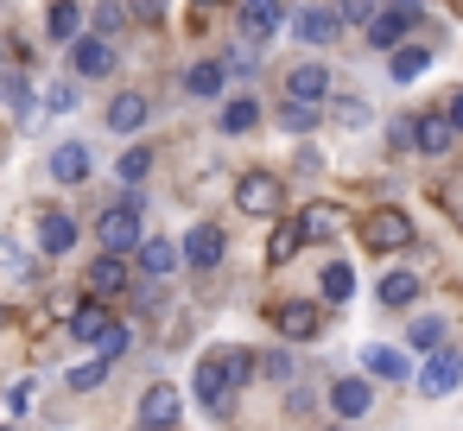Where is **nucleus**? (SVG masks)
Returning <instances> with one entry per match:
<instances>
[{
  "label": "nucleus",
  "mask_w": 463,
  "mask_h": 431,
  "mask_svg": "<svg viewBox=\"0 0 463 431\" xmlns=\"http://www.w3.org/2000/svg\"><path fill=\"white\" fill-rule=\"evenodd\" d=\"M96 241H102V254H140V197H121L115 210H102V222H96Z\"/></svg>",
  "instance_id": "nucleus-1"
},
{
  "label": "nucleus",
  "mask_w": 463,
  "mask_h": 431,
  "mask_svg": "<svg viewBox=\"0 0 463 431\" xmlns=\"http://www.w3.org/2000/svg\"><path fill=\"white\" fill-rule=\"evenodd\" d=\"M362 241H368L374 254H400V248L412 241V222H406V210H393V203L368 210V216H362Z\"/></svg>",
  "instance_id": "nucleus-2"
},
{
  "label": "nucleus",
  "mask_w": 463,
  "mask_h": 431,
  "mask_svg": "<svg viewBox=\"0 0 463 431\" xmlns=\"http://www.w3.org/2000/svg\"><path fill=\"white\" fill-rule=\"evenodd\" d=\"M235 203H241L248 216H273V210L286 203V191H279V178H273V172H248V178L235 184Z\"/></svg>",
  "instance_id": "nucleus-3"
},
{
  "label": "nucleus",
  "mask_w": 463,
  "mask_h": 431,
  "mask_svg": "<svg viewBox=\"0 0 463 431\" xmlns=\"http://www.w3.org/2000/svg\"><path fill=\"white\" fill-rule=\"evenodd\" d=\"M235 393H241V387L222 374V361L203 355V361H197V399H203L210 412H235Z\"/></svg>",
  "instance_id": "nucleus-4"
},
{
  "label": "nucleus",
  "mask_w": 463,
  "mask_h": 431,
  "mask_svg": "<svg viewBox=\"0 0 463 431\" xmlns=\"http://www.w3.org/2000/svg\"><path fill=\"white\" fill-rule=\"evenodd\" d=\"M178 406H184L178 387H165V380L146 387V393H140V418H146V431H172V425H178Z\"/></svg>",
  "instance_id": "nucleus-5"
},
{
  "label": "nucleus",
  "mask_w": 463,
  "mask_h": 431,
  "mask_svg": "<svg viewBox=\"0 0 463 431\" xmlns=\"http://www.w3.org/2000/svg\"><path fill=\"white\" fill-rule=\"evenodd\" d=\"M412 20H419V0H387V14L368 26V39H374V45H400Z\"/></svg>",
  "instance_id": "nucleus-6"
},
{
  "label": "nucleus",
  "mask_w": 463,
  "mask_h": 431,
  "mask_svg": "<svg viewBox=\"0 0 463 431\" xmlns=\"http://www.w3.org/2000/svg\"><path fill=\"white\" fill-rule=\"evenodd\" d=\"M71 64H77L83 77H109V70H115V45H109L102 33H90V39L71 45Z\"/></svg>",
  "instance_id": "nucleus-7"
},
{
  "label": "nucleus",
  "mask_w": 463,
  "mask_h": 431,
  "mask_svg": "<svg viewBox=\"0 0 463 431\" xmlns=\"http://www.w3.org/2000/svg\"><path fill=\"white\" fill-rule=\"evenodd\" d=\"M184 260H191L197 273H210V267L222 260V229H216V222H197V229L184 235Z\"/></svg>",
  "instance_id": "nucleus-8"
},
{
  "label": "nucleus",
  "mask_w": 463,
  "mask_h": 431,
  "mask_svg": "<svg viewBox=\"0 0 463 431\" xmlns=\"http://www.w3.org/2000/svg\"><path fill=\"white\" fill-rule=\"evenodd\" d=\"M457 380H463V355H457V349H438V355L425 361V374H419V387H425L431 399H438V393H450Z\"/></svg>",
  "instance_id": "nucleus-9"
},
{
  "label": "nucleus",
  "mask_w": 463,
  "mask_h": 431,
  "mask_svg": "<svg viewBox=\"0 0 463 431\" xmlns=\"http://www.w3.org/2000/svg\"><path fill=\"white\" fill-rule=\"evenodd\" d=\"M292 33H298L305 45H330V39L343 33V14H330V7H305V14L292 20Z\"/></svg>",
  "instance_id": "nucleus-10"
},
{
  "label": "nucleus",
  "mask_w": 463,
  "mask_h": 431,
  "mask_svg": "<svg viewBox=\"0 0 463 431\" xmlns=\"http://www.w3.org/2000/svg\"><path fill=\"white\" fill-rule=\"evenodd\" d=\"M286 89H292V102H324L330 96V70L324 64H292V77H286Z\"/></svg>",
  "instance_id": "nucleus-11"
},
{
  "label": "nucleus",
  "mask_w": 463,
  "mask_h": 431,
  "mask_svg": "<svg viewBox=\"0 0 463 431\" xmlns=\"http://www.w3.org/2000/svg\"><path fill=\"white\" fill-rule=\"evenodd\" d=\"M450 140H457L450 115H419V121H412V146H419V153L438 159V153H450Z\"/></svg>",
  "instance_id": "nucleus-12"
},
{
  "label": "nucleus",
  "mask_w": 463,
  "mask_h": 431,
  "mask_svg": "<svg viewBox=\"0 0 463 431\" xmlns=\"http://www.w3.org/2000/svg\"><path fill=\"white\" fill-rule=\"evenodd\" d=\"M52 178H58V184H83V178H90V146H83V140L52 146Z\"/></svg>",
  "instance_id": "nucleus-13"
},
{
  "label": "nucleus",
  "mask_w": 463,
  "mask_h": 431,
  "mask_svg": "<svg viewBox=\"0 0 463 431\" xmlns=\"http://www.w3.org/2000/svg\"><path fill=\"white\" fill-rule=\"evenodd\" d=\"M330 406H336V418H362V412L374 406V387L355 380V374H343V380L330 387Z\"/></svg>",
  "instance_id": "nucleus-14"
},
{
  "label": "nucleus",
  "mask_w": 463,
  "mask_h": 431,
  "mask_svg": "<svg viewBox=\"0 0 463 431\" xmlns=\"http://www.w3.org/2000/svg\"><path fill=\"white\" fill-rule=\"evenodd\" d=\"M146 115H153V102H146V96H134V89L109 102V127H115V134H140V127H146Z\"/></svg>",
  "instance_id": "nucleus-15"
},
{
  "label": "nucleus",
  "mask_w": 463,
  "mask_h": 431,
  "mask_svg": "<svg viewBox=\"0 0 463 431\" xmlns=\"http://www.w3.org/2000/svg\"><path fill=\"white\" fill-rule=\"evenodd\" d=\"M273 323L286 330V336H317V305H305V298H286V305H273Z\"/></svg>",
  "instance_id": "nucleus-16"
},
{
  "label": "nucleus",
  "mask_w": 463,
  "mask_h": 431,
  "mask_svg": "<svg viewBox=\"0 0 463 431\" xmlns=\"http://www.w3.org/2000/svg\"><path fill=\"white\" fill-rule=\"evenodd\" d=\"M298 229H305V241H330V235H343V210L336 203H311L298 216Z\"/></svg>",
  "instance_id": "nucleus-17"
},
{
  "label": "nucleus",
  "mask_w": 463,
  "mask_h": 431,
  "mask_svg": "<svg viewBox=\"0 0 463 431\" xmlns=\"http://www.w3.org/2000/svg\"><path fill=\"white\" fill-rule=\"evenodd\" d=\"M134 260H140V273L165 279V273H172V267L184 260V248H172V241H159V235H153V241H140V254H134Z\"/></svg>",
  "instance_id": "nucleus-18"
},
{
  "label": "nucleus",
  "mask_w": 463,
  "mask_h": 431,
  "mask_svg": "<svg viewBox=\"0 0 463 431\" xmlns=\"http://www.w3.org/2000/svg\"><path fill=\"white\" fill-rule=\"evenodd\" d=\"M273 26H279V0H241V33H248L254 45H260Z\"/></svg>",
  "instance_id": "nucleus-19"
},
{
  "label": "nucleus",
  "mask_w": 463,
  "mask_h": 431,
  "mask_svg": "<svg viewBox=\"0 0 463 431\" xmlns=\"http://www.w3.org/2000/svg\"><path fill=\"white\" fill-rule=\"evenodd\" d=\"M45 26H52V39H58V45H77V33H83V7H77V0H52Z\"/></svg>",
  "instance_id": "nucleus-20"
},
{
  "label": "nucleus",
  "mask_w": 463,
  "mask_h": 431,
  "mask_svg": "<svg viewBox=\"0 0 463 431\" xmlns=\"http://www.w3.org/2000/svg\"><path fill=\"white\" fill-rule=\"evenodd\" d=\"M71 330H77L83 342H102V336L115 330V317H109V305H77V311H71Z\"/></svg>",
  "instance_id": "nucleus-21"
},
{
  "label": "nucleus",
  "mask_w": 463,
  "mask_h": 431,
  "mask_svg": "<svg viewBox=\"0 0 463 431\" xmlns=\"http://www.w3.org/2000/svg\"><path fill=\"white\" fill-rule=\"evenodd\" d=\"M362 368H368L374 380H400V374H406V355L387 349V342H368V349H362Z\"/></svg>",
  "instance_id": "nucleus-22"
},
{
  "label": "nucleus",
  "mask_w": 463,
  "mask_h": 431,
  "mask_svg": "<svg viewBox=\"0 0 463 431\" xmlns=\"http://www.w3.org/2000/svg\"><path fill=\"white\" fill-rule=\"evenodd\" d=\"M39 241H45V254H71V241H77V222H71L64 210H52V216L39 222Z\"/></svg>",
  "instance_id": "nucleus-23"
},
{
  "label": "nucleus",
  "mask_w": 463,
  "mask_h": 431,
  "mask_svg": "<svg viewBox=\"0 0 463 431\" xmlns=\"http://www.w3.org/2000/svg\"><path fill=\"white\" fill-rule=\"evenodd\" d=\"M374 298H381V305H412V298H419V279H412L406 267H393V273L374 286Z\"/></svg>",
  "instance_id": "nucleus-24"
},
{
  "label": "nucleus",
  "mask_w": 463,
  "mask_h": 431,
  "mask_svg": "<svg viewBox=\"0 0 463 431\" xmlns=\"http://www.w3.org/2000/svg\"><path fill=\"white\" fill-rule=\"evenodd\" d=\"M90 286H96V292H121V286H128V267H121V254H102V260H90Z\"/></svg>",
  "instance_id": "nucleus-25"
},
{
  "label": "nucleus",
  "mask_w": 463,
  "mask_h": 431,
  "mask_svg": "<svg viewBox=\"0 0 463 431\" xmlns=\"http://www.w3.org/2000/svg\"><path fill=\"white\" fill-rule=\"evenodd\" d=\"M254 121H260V102H254V96H235V102L222 108V134H248Z\"/></svg>",
  "instance_id": "nucleus-26"
},
{
  "label": "nucleus",
  "mask_w": 463,
  "mask_h": 431,
  "mask_svg": "<svg viewBox=\"0 0 463 431\" xmlns=\"http://www.w3.org/2000/svg\"><path fill=\"white\" fill-rule=\"evenodd\" d=\"M298 241H305V229H298V222H279V229H273V241H267V260H273V267H286V260L298 254Z\"/></svg>",
  "instance_id": "nucleus-27"
},
{
  "label": "nucleus",
  "mask_w": 463,
  "mask_h": 431,
  "mask_svg": "<svg viewBox=\"0 0 463 431\" xmlns=\"http://www.w3.org/2000/svg\"><path fill=\"white\" fill-rule=\"evenodd\" d=\"M406 342L438 355V349H444V317H412V323H406Z\"/></svg>",
  "instance_id": "nucleus-28"
},
{
  "label": "nucleus",
  "mask_w": 463,
  "mask_h": 431,
  "mask_svg": "<svg viewBox=\"0 0 463 431\" xmlns=\"http://www.w3.org/2000/svg\"><path fill=\"white\" fill-rule=\"evenodd\" d=\"M222 70H229V64H191V77H184V89H191V96H203V102H210V96H216V89H222Z\"/></svg>",
  "instance_id": "nucleus-29"
},
{
  "label": "nucleus",
  "mask_w": 463,
  "mask_h": 431,
  "mask_svg": "<svg viewBox=\"0 0 463 431\" xmlns=\"http://www.w3.org/2000/svg\"><path fill=\"white\" fill-rule=\"evenodd\" d=\"M317 286H324V298H330V305H343V298H355V273H349L343 260H336V267H324V279H317Z\"/></svg>",
  "instance_id": "nucleus-30"
},
{
  "label": "nucleus",
  "mask_w": 463,
  "mask_h": 431,
  "mask_svg": "<svg viewBox=\"0 0 463 431\" xmlns=\"http://www.w3.org/2000/svg\"><path fill=\"white\" fill-rule=\"evenodd\" d=\"M425 64H431V52H419V45H406V52H393V64H387V70H393L400 83H412V77H425Z\"/></svg>",
  "instance_id": "nucleus-31"
},
{
  "label": "nucleus",
  "mask_w": 463,
  "mask_h": 431,
  "mask_svg": "<svg viewBox=\"0 0 463 431\" xmlns=\"http://www.w3.org/2000/svg\"><path fill=\"white\" fill-rule=\"evenodd\" d=\"M216 361H222V374L235 380V387H248V374H254V361H248V349H210Z\"/></svg>",
  "instance_id": "nucleus-32"
},
{
  "label": "nucleus",
  "mask_w": 463,
  "mask_h": 431,
  "mask_svg": "<svg viewBox=\"0 0 463 431\" xmlns=\"http://www.w3.org/2000/svg\"><path fill=\"white\" fill-rule=\"evenodd\" d=\"M7 108H14V121H33V89H26V77H20V70L7 77Z\"/></svg>",
  "instance_id": "nucleus-33"
},
{
  "label": "nucleus",
  "mask_w": 463,
  "mask_h": 431,
  "mask_svg": "<svg viewBox=\"0 0 463 431\" xmlns=\"http://www.w3.org/2000/svg\"><path fill=\"white\" fill-rule=\"evenodd\" d=\"M115 172H121L128 184H140V178L153 172V153H146V146H134V153H121V165H115Z\"/></svg>",
  "instance_id": "nucleus-34"
},
{
  "label": "nucleus",
  "mask_w": 463,
  "mask_h": 431,
  "mask_svg": "<svg viewBox=\"0 0 463 431\" xmlns=\"http://www.w3.org/2000/svg\"><path fill=\"white\" fill-rule=\"evenodd\" d=\"M128 26V7H121V0H102V7H96V33L109 39V33H121Z\"/></svg>",
  "instance_id": "nucleus-35"
},
{
  "label": "nucleus",
  "mask_w": 463,
  "mask_h": 431,
  "mask_svg": "<svg viewBox=\"0 0 463 431\" xmlns=\"http://www.w3.org/2000/svg\"><path fill=\"white\" fill-rule=\"evenodd\" d=\"M102 374H109V361L96 355V361H83V368H71V387H77V393H90V387H102Z\"/></svg>",
  "instance_id": "nucleus-36"
},
{
  "label": "nucleus",
  "mask_w": 463,
  "mask_h": 431,
  "mask_svg": "<svg viewBox=\"0 0 463 431\" xmlns=\"http://www.w3.org/2000/svg\"><path fill=\"white\" fill-rule=\"evenodd\" d=\"M336 14H343L349 26H374V20H381V14H374V0H343Z\"/></svg>",
  "instance_id": "nucleus-37"
},
{
  "label": "nucleus",
  "mask_w": 463,
  "mask_h": 431,
  "mask_svg": "<svg viewBox=\"0 0 463 431\" xmlns=\"http://www.w3.org/2000/svg\"><path fill=\"white\" fill-rule=\"evenodd\" d=\"M362 121H368V102H362V96L336 102V127H362Z\"/></svg>",
  "instance_id": "nucleus-38"
},
{
  "label": "nucleus",
  "mask_w": 463,
  "mask_h": 431,
  "mask_svg": "<svg viewBox=\"0 0 463 431\" xmlns=\"http://www.w3.org/2000/svg\"><path fill=\"white\" fill-rule=\"evenodd\" d=\"M33 412V380H14V393H7V418H26Z\"/></svg>",
  "instance_id": "nucleus-39"
},
{
  "label": "nucleus",
  "mask_w": 463,
  "mask_h": 431,
  "mask_svg": "<svg viewBox=\"0 0 463 431\" xmlns=\"http://www.w3.org/2000/svg\"><path fill=\"white\" fill-rule=\"evenodd\" d=\"M121 349H128V330H121V323H115V330H109V336H102V342H96V355H102V361H115V355H121Z\"/></svg>",
  "instance_id": "nucleus-40"
},
{
  "label": "nucleus",
  "mask_w": 463,
  "mask_h": 431,
  "mask_svg": "<svg viewBox=\"0 0 463 431\" xmlns=\"http://www.w3.org/2000/svg\"><path fill=\"white\" fill-rule=\"evenodd\" d=\"M45 102H52V115H71V108H77V89H71V83H58Z\"/></svg>",
  "instance_id": "nucleus-41"
},
{
  "label": "nucleus",
  "mask_w": 463,
  "mask_h": 431,
  "mask_svg": "<svg viewBox=\"0 0 463 431\" xmlns=\"http://www.w3.org/2000/svg\"><path fill=\"white\" fill-rule=\"evenodd\" d=\"M444 115H450V127L463 134V89H450V96H444Z\"/></svg>",
  "instance_id": "nucleus-42"
},
{
  "label": "nucleus",
  "mask_w": 463,
  "mask_h": 431,
  "mask_svg": "<svg viewBox=\"0 0 463 431\" xmlns=\"http://www.w3.org/2000/svg\"><path fill=\"white\" fill-rule=\"evenodd\" d=\"M286 127H292V134H298V127H311V108H305V102H292V108H286Z\"/></svg>",
  "instance_id": "nucleus-43"
},
{
  "label": "nucleus",
  "mask_w": 463,
  "mask_h": 431,
  "mask_svg": "<svg viewBox=\"0 0 463 431\" xmlns=\"http://www.w3.org/2000/svg\"><path fill=\"white\" fill-rule=\"evenodd\" d=\"M165 14V0H134V20H159Z\"/></svg>",
  "instance_id": "nucleus-44"
},
{
  "label": "nucleus",
  "mask_w": 463,
  "mask_h": 431,
  "mask_svg": "<svg viewBox=\"0 0 463 431\" xmlns=\"http://www.w3.org/2000/svg\"><path fill=\"white\" fill-rule=\"evenodd\" d=\"M450 216H457V222H463V203H450Z\"/></svg>",
  "instance_id": "nucleus-45"
},
{
  "label": "nucleus",
  "mask_w": 463,
  "mask_h": 431,
  "mask_svg": "<svg viewBox=\"0 0 463 431\" xmlns=\"http://www.w3.org/2000/svg\"><path fill=\"white\" fill-rule=\"evenodd\" d=\"M197 7H216V0H197Z\"/></svg>",
  "instance_id": "nucleus-46"
}]
</instances>
